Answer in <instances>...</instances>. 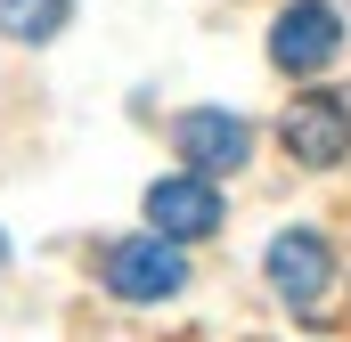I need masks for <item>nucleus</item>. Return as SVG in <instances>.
<instances>
[{
    "label": "nucleus",
    "mask_w": 351,
    "mask_h": 342,
    "mask_svg": "<svg viewBox=\"0 0 351 342\" xmlns=\"http://www.w3.org/2000/svg\"><path fill=\"white\" fill-rule=\"evenodd\" d=\"M172 147L188 155V171H245V155H254V122L245 114H229V106H188L172 122Z\"/></svg>",
    "instance_id": "obj_1"
},
{
    "label": "nucleus",
    "mask_w": 351,
    "mask_h": 342,
    "mask_svg": "<svg viewBox=\"0 0 351 342\" xmlns=\"http://www.w3.org/2000/svg\"><path fill=\"white\" fill-rule=\"evenodd\" d=\"M269 285H278V302L286 310H319L327 302V285H335V253H327V237L319 228H286L278 245H269Z\"/></svg>",
    "instance_id": "obj_2"
},
{
    "label": "nucleus",
    "mask_w": 351,
    "mask_h": 342,
    "mask_svg": "<svg viewBox=\"0 0 351 342\" xmlns=\"http://www.w3.org/2000/svg\"><path fill=\"white\" fill-rule=\"evenodd\" d=\"M147 220H156V237L188 245V237H213V228L229 220V204H221V187H213L204 171H172V179L147 187Z\"/></svg>",
    "instance_id": "obj_3"
},
{
    "label": "nucleus",
    "mask_w": 351,
    "mask_h": 342,
    "mask_svg": "<svg viewBox=\"0 0 351 342\" xmlns=\"http://www.w3.org/2000/svg\"><path fill=\"white\" fill-rule=\"evenodd\" d=\"M106 285L123 293V302H164L188 285V261H180L172 237H123L114 253H106Z\"/></svg>",
    "instance_id": "obj_4"
},
{
    "label": "nucleus",
    "mask_w": 351,
    "mask_h": 342,
    "mask_svg": "<svg viewBox=\"0 0 351 342\" xmlns=\"http://www.w3.org/2000/svg\"><path fill=\"white\" fill-rule=\"evenodd\" d=\"M335 49H343V16H335L327 0H294V8L269 25V57H278V74H319Z\"/></svg>",
    "instance_id": "obj_5"
},
{
    "label": "nucleus",
    "mask_w": 351,
    "mask_h": 342,
    "mask_svg": "<svg viewBox=\"0 0 351 342\" xmlns=\"http://www.w3.org/2000/svg\"><path fill=\"white\" fill-rule=\"evenodd\" d=\"M278 131H286V155H302V163H343V155H351V106L327 98V90L294 98Z\"/></svg>",
    "instance_id": "obj_6"
},
{
    "label": "nucleus",
    "mask_w": 351,
    "mask_h": 342,
    "mask_svg": "<svg viewBox=\"0 0 351 342\" xmlns=\"http://www.w3.org/2000/svg\"><path fill=\"white\" fill-rule=\"evenodd\" d=\"M74 16V0H0V33L8 41H49Z\"/></svg>",
    "instance_id": "obj_7"
},
{
    "label": "nucleus",
    "mask_w": 351,
    "mask_h": 342,
    "mask_svg": "<svg viewBox=\"0 0 351 342\" xmlns=\"http://www.w3.org/2000/svg\"><path fill=\"white\" fill-rule=\"evenodd\" d=\"M0 269H8V237H0Z\"/></svg>",
    "instance_id": "obj_8"
}]
</instances>
